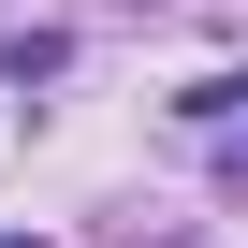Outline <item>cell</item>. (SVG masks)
Wrapping results in <instances>:
<instances>
[{
  "label": "cell",
  "instance_id": "obj_2",
  "mask_svg": "<svg viewBox=\"0 0 248 248\" xmlns=\"http://www.w3.org/2000/svg\"><path fill=\"white\" fill-rule=\"evenodd\" d=\"M0 73H15V88H44V73H59V30H0Z\"/></svg>",
  "mask_w": 248,
  "mask_h": 248
},
{
  "label": "cell",
  "instance_id": "obj_3",
  "mask_svg": "<svg viewBox=\"0 0 248 248\" xmlns=\"http://www.w3.org/2000/svg\"><path fill=\"white\" fill-rule=\"evenodd\" d=\"M117 15H161V0H117Z\"/></svg>",
  "mask_w": 248,
  "mask_h": 248
},
{
  "label": "cell",
  "instance_id": "obj_4",
  "mask_svg": "<svg viewBox=\"0 0 248 248\" xmlns=\"http://www.w3.org/2000/svg\"><path fill=\"white\" fill-rule=\"evenodd\" d=\"M161 248H175V233H161Z\"/></svg>",
  "mask_w": 248,
  "mask_h": 248
},
{
  "label": "cell",
  "instance_id": "obj_1",
  "mask_svg": "<svg viewBox=\"0 0 248 248\" xmlns=\"http://www.w3.org/2000/svg\"><path fill=\"white\" fill-rule=\"evenodd\" d=\"M175 117H190V132H219V117H248V73H204V88H175Z\"/></svg>",
  "mask_w": 248,
  "mask_h": 248
}]
</instances>
